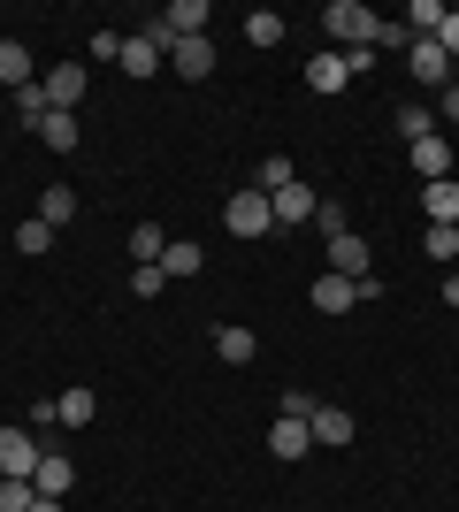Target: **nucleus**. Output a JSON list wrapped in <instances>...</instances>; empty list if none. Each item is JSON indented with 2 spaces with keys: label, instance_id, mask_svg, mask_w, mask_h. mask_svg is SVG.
I'll use <instances>...</instances> for the list:
<instances>
[{
  "label": "nucleus",
  "instance_id": "nucleus-1",
  "mask_svg": "<svg viewBox=\"0 0 459 512\" xmlns=\"http://www.w3.org/2000/svg\"><path fill=\"white\" fill-rule=\"evenodd\" d=\"M322 31H329V54H352V46H375L383 16H375L368 0H329V8H322Z\"/></svg>",
  "mask_w": 459,
  "mask_h": 512
},
{
  "label": "nucleus",
  "instance_id": "nucleus-2",
  "mask_svg": "<svg viewBox=\"0 0 459 512\" xmlns=\"http://www.w3.org/2000/svg\"><path fill=\"white\" fill-rule=\"evenodd\" d=\"M39 92H46V107H54V115H77V100L92 92V69H85V62H54V69L39 77Z\"/></svg>",
  "mask_w": 459,
  "mask_h": 512
},
{
  "label": "nucleus",
  "instance_id": "nucleus-3",
  "mask_svg": "<svg viewBox=\"0 0 459 512\" xmlns=\"http://www.w3.org/2000/svg\"><path fill=\"white\" fill-rule=\"evenodd\" d=\"M39 459H46V444H39V436H31L23 421H8V428H0V474L31 482V474H39Z\"/></svg>",
  "mask_w": 459,
  "mask_h": 512
},
{
  "label": "nucleus",
  "instance_id": "nucleus-4",
  "mask_svg": "<svg viewBox=\"0 0 459 512\" xmlns=\"http://www.w3.org/2000/svg\"><path fill=\"white\" fill-rule=\"evenodd\" d=\"M222 222H230V237H268L276 230V214H268V192H230V207H222Z\"/></svg>",
  "mask_w": 459,
  "mask_h": 512
},
{
  "label": "nucleus",
  "instance_id": "nucleus-5",
  "mask_svg": "<svg viewBox=\"0 0 459 512\" xmlns=\"http://www.w3.org/2000/svg\"><path fill=\"white\" fill-rule=\"evenodd\" d=\"M314 207H322V192H314V184H284V192H268V214H276L284 230L314 222Z\"/></svg>",
  "mask_w": 459,
  "mask_h": 512
},
{
  "label": "nucleus",
  "instance_id": "nucleus-6",
  "mask_svg": "<svg viewBox=\"0 0 459 512\" xmlns=\"http://www.w3.org/2000/svg\"><path fill=\"white\" fill-rule=\"evenodd\" d=\"M406 69H414V77H421V85H452V54H444V46L437 39H414V46H406Z\"/></svg>",
  "mask_w": 459,
  "mask_h": 512
},
{
  "label": "nucleus",
  "instance_id": "nucleus-7",
  "mask_svg": "<svg viewBox=\"0 0 459 512\" xmlns=\"http://www.w3.org/2000/svg\"><path fill=\"white\" fill-rule=\"evenodd\" d=\"M215 69V39H176L169 46V77H184V85H199Z\"/></svg>",
  "mask_w": 459,
  "mask_h": 512
},
{
  "label": "nucleus",
  "instance_id": "nucleus-8",
  "mask_svg": "<svg viewBox=\"0 0 459 512\" xmlns=\"http://www.w3.org/2000/svg\"><path fill=\"white\" fill-rule=\"evenodd\" d=\"M215 360L222 367H253V360H261V337L238 329V321H222V329H215Z\"/></svg>",
  "mask_w": 459,
  "mask_h": 512
},
{
  "label": "nucleus",
  "instance_id": "nucleus-9",
  "mask_svg": "<svg viewBox=\"0 0 459 512\" xmlns=\"http://www.w3.org/2000/svg\"><path fill=\"white\" fill-rule=\"evenodd\" d=\"M31 490H39V497H69V490H77V459H69V451H46L39 474H31Z\"/></svg>",
  "mask_w": 459,
  "mask_h": 512
},
{
  "label": "nucleus",
  "instance_id": "nucleus-10",
  "mask_svg": "<svg viewBox=\"0 0 459 512\" xmlns=\"http://www.w3.org/2000/svg\"><path fill=\"white\" fill-rule=\"evenodd\" d=\"M329 276H368V237H360V230L329 237Z\"/></svg>",
  "mask_w": 459,
  "mask_h": 512
},
{
  "label": "nucleus",
  "instance_id": "nucleus-11",
  "mask_svg": "<svg viewBox=\"0 0 459 512\" xmlns=\"http://www.w3.org/2000/svg\"><path fill=\"white\" fill-rule=\"evenodd\" d=\"M352 85V69H345V54H329V46H322V54H314V62H306V92H322V100H329V92H345Z\"/></svg>",
  "mask_w": 459,
  "mask_h": 512
},
{
  "label": "nucleus",
  "instance_id": "nucleus-12",
  "mask_svg": "<svg viewBox=\"0 0 459 512\" xmlns=\"http://www.w3.org/2000/svg\"><path fill=\"white\" fill-rule=\"evenodd\" d=\"M268 451H276V459H306V451H314V428L291 421V413H276V428H268Z\"/></svg>",
  "mask_w": 459,
  "mask_h": 512
},
{
  "label": "nucleus",
  "instance_id": "nucleus-13",
  "mask_svg": "<svg viewBox=\"0 0 459 512\" xmlns=\"http://www.w3.org/2000/svg\"><path fill=\"white\" fill-rule=\"evenodd\" d=\"M306 428H314V444H322V451L352 444V413L345 406H314V413H306Z\"/></svg>",
  "mask_w": 459,
  "mask_h": 512
},
{
  "label": "nucleus",
  "instance_id": "nucleus-14",
  "mask_svg": "<svg viewBox=\"0 0 459 512\" xmlns=\"http://www.w3.org/2000/svg\"><path fill=\"white\" fill-rule=\"evenodd\" d=\"M421 214L437 222V230H459V184L444 176V184H421Z\"/></svg>",
  "mask_w": 459,
  "mask_h": 512
},
{
  "label": "nucleus",
  "instance_id": "nucleus-15",
  "mask_svg": "<svg viewBox=\"0 0 459 512\" xmlns=\"http://www.w3.org/2000/svg\"><path fill=\"white\" fill-rule=\"evenodd\" d=\"M161 62H169V54L138 31V39H123V62H115V69H123V77H161Z\"/></svg>",
  "mask_w": 459,
  "mask_h": 512
},
{
  "label": "nucleus",
  "instance_id": "nucleus-16",
  "mask_svg": "<svg viewBox=\"0 0 459 512\" xmlns=\"http://www.w3.org/2000/svg\"><path fill=\"white\" fill-rule=\"evenodd\" d=\"M414 176H421V184H444V176H452V146H444V130L414 146Z\"/></svg>",
  "mask_w": 459,
  "mask_h": 512
},
{
  "label": "nucleus",
  "instance_id": "nucleus-17",
  "mask_svg": "<svg viewBox=\"0 0 459 512\" xmlns=\"http://www.w3.org/2000/svg\"><path fill=\"white\" fill-rule=\"evenodd\" d=\"M306 299H314V314H352V276H314V291H306Z\"/></svg>",
  "mask_w": 459,
  "mask_h": 512
},
{
  "label": "nucleus",
  "instance_id": "nucleus-18",
  "mask_svg": "<svg viewBox=\"0 0 459 512\" xmlns=\"http://www.w3.org/2000/svg\"><path fill=\"white\" fill-rule=\"evenodd\" d=\"M0 85H39V77H31V46H23V39H0Z\"/></svg>",
  "mask_w": 459,
  "mask_h": 512
},
{
  "label": "nucleus",
  "instance_id": "nucleus-19",
  "mask_svg": "<svg viewBox=\"0 0 459 512\" xmlns=\"http://www.w3.org/2000/svg\"><path fill=\"white\" fill-rule=\"evenodd\" d=\"M123 245H131V260H138V268H153V260L169 253V237H161V222H131V237H123Z\"/></svg>",
  "mask_w": 459,
  "mask_h": 512
},
{
  "label": "nucleus",
  "instance_id": "nucleus-20",
  "mask_svg": "<svg viewBox=\"0 0 459 512\" xmlns=\"http://www.w3.org/2000/svg\"><path fill=\"white\" fill-rule=\"evenodd\" d=\"M92 413H100V398H92L85 383H77V390H62V398H54V421H62V428H85Z\"/></svg>",
  "mask_w": 459,
  "mask_h": 512
},
{
  "label": "nucleus",
  "instance_id": "nucleus-21",
  "mask_svg": "<svg viewBox=\"0 0 459 512\" xmlns=\"http://www.w3.org/2000/svg\"><path fill=\"white\" fill-rule=\"evenodd\" d=\"M398 130H406V146L437 138V107H429V100H406V107H398Z\"/></svg>",
  "mask_w": 459,
  "mask_h": 512
},
{
  "label": "nucleus",
  "instance_id": "nucleus-22",
  "mask_svg": "<svg viewBox=\"0 0 459 512\" xmlns=\"http://www.w3.org/2000/svg\"><path fill=\"white\" fill-rule=\"evenodd\" d=\"M69 214H77V192H69V184H46V192H39V222H46V230H62Z\"/></svg>",
  "mask_w": 459,
  "mask_h": 512
},
{
  "label": "nucleus",
  "instance_id": "nucleus-23",
  "mask_svg": "<svg viewBox=\"0 0 459 512\" xmlns=\"http://www.w3.org/2000/svg\"><path fill=\"white\" fill-rule=\"evenodd\" d=\"M161 268H169V276H199V268H207V253H199L192 237H169V253H161Z\"/></svg>",
  "mask_w": 459,
  "mask_h": 512
},
{
  "label": "nucleus",
  "instance_id": "nucleus-24",
  "mask_svg": "<svg viewBox=\"0 0 459 512\" xmlns=\"http://www.w3.org/2000/svg\"><path fill=\"white\" fill-rule=\"evenodd\" d=\"M39 138H46V153H77V115H54V107H46Z\"/></svg>",
  "mask_w": 459,
  "mask_h": 512
},
{
  "label": "nucleus",
  "instance_id": "nucleus-25",
  "mask_svg": "<svg viewBox=\"0 0 459 512\" xmlns=\"http://www.w3.org/2000/svg\"><path fill=\"white\" fill-rule=\"evenodd\" d=\"M245 39L253 46H284V16H276V8H253V16H245Z\"/></svg>",
  "mask_w": 459,
  "mask_h": 512
},
{
  "label": "nucleus",
  "instance_id": "nucleus-26",
  "mask_svg": "<svg viewBox=\"0 0 459 512\" xmlns=\"http://www.w3.org/2000/svg\"><path fill=\"white\" fill-rule=\"evenodd\" d=\"M437 23H444V0H414V8H406V31H414V39H437Z\"/></svg>",
  "mask_w": 459,
  "mask_h": 512
},
{
  "label": "nucleus",
  "instance_id": "nucleus-27",
  "mask_svg": "<svg viewBox=\"0 0 459 512\" xmlns=\"http://www.w3.org/2000/svg\"><path fill=\"white\" fill-rule=\"evenodd\" d=\"M284 184H299V176H291V161H284V153H268V161H261V176H253V192H284Z\"/></svg>",
  "mask_w": 459,
  "mask_h": 512
},
{
  "label": "nucleus",
  "instance_id": "nucleus-28",
  "mask_svg": "<svg viewBox=\"0 0 459 512\" xmlns=\"http://www.w3.org/2000/svg\"><path fill=\"white\" fill-rule=\"evenodd\" d=\"M31 505H39V490L16 482V474H0V512H31Z\"/></svg>",
  "mask_w": 459,
  "mask_h": 512
},
{
  "label": "nucleus",
  "instance_id": "nucleus-29",
  "mask_svg": "<svg viewBox=\"0 0 459 512\" xmlns=\"http://www.w3.org/2000/svg\"><path fill=\"white\" fill-rule=\"evenodd\" d=\"M46 245H54V230H46L39 214H31V222H16V253H31V260H39Z\"/></svg>",
  "mask_w": 459,
  "mask_h": 512
},
{
  "label": "nucleus",
  "instance_id": "nucleus-30",
  "mask_svg": "<svg viewBox=\"0 0 459 512\" xmlns=\"http://www.w3.org/2000/svg\"><path fill=\"white\" fill-rule=\"evenodd\" d=\"M161 283H169L161 260H153V268H131V291H138V299H161Z\"/></svg>",
  "mask_w": 459,
  "mask_h": 512
},
{
  "label": "nucleus",
  "instance_id": "nucleus-31",
  "mask_svg": "<svg viewBox=\"0 0 459 512\" xmlns=\"http://www.w3.org/2000/svg\"><path fill=\"white\" fill-rule=\"evenodd\" d=\"M16 115L39 130V123H46V92H39V85H23V92H16Z\"/></svg>",
  "mask_w": 459,
  "mask_h": 512
},
{
  "label": "nucleus",
  "instance_id": "nucleus-32",
  "mask_svg": "<svg viewBox=\"0 0 459 512\" xmlns=\"http://www.w3.org/2000/svg\"><path fill=\"white\" fill-rule=\"evenodd\" d=\"M429 260H459V230H437V222H429Z\"/></svg>",
  "mask_w": 459,
  "mask_h": 512
},
{
  "label": "nucleus",
  "instance_id": "nucleus-33",
  "mask_svg": "<svg viewBox=\"0 0 459 512\" xmlns=\"http://www.w3.org/2000/svg\"><path fill=\"white\" fill-rule=\"evenodd\" d=\"M314 230L337 237V230H345V207H337V199H322V207H314Z\"/></svg>",
  "mask_w": 459,
  "mask_h": 512
},
{
  "label": "nucleus",
  "instance_id": "nucleus-34",
  "mask_svg": "<svg viewBox=\"0 0 459 512\" xmlns=\"http://www.w3.org/2000/svg\"><path fill=\"white\" fill-rule=\"evenodd\" d=\"M437 46H444V54L459 62V8H444V23H437Z\"/></svg>",
  "mask_w": 459,
  "mask_h": 512
},
{
  "label": "nucleus",
  "instance_id": "nucleus-35",
  "mask_svg": "<svg viewBox=\"0 0 459 512\" xmlns=\"http://www.w3.org/2000/svg\"><path fill=\"white\" fill-rule=\"evenodd\" d=\"M352 299L375 306V299H383V276H375V268H368V276H352Z\"/></svg>",
  "mask_w": 459,
  "mask_h": 512
},
{
  "label": "nucleus",
  "instance_id": "nucleus-36",
  "mask_svg": "<svg viewBox=\"0 0 459 512\" xmlns=\"http://www.w3.org/2000/svg\"><path fill=\"white\" fill-rule=\"evenodd\" d=\"M314 406H322L314 390H284V413H291V421H306V413H314Z\"/></svg>",
  "mask_w": 459,
  "mask_h": 512
},
{
  "label": "nucleus",
  "instance_id": "nucleus-37",
  "mask_svg": "<svg viewBox=\"0 0 459 512\" xmlns=\"http://www.w3.org/2000/svg\"><path fill=\"white\" fill-rule=\"evenodd\" d=\"M429 107H437V123H459V85H444V92H437Z\"/></svg>",
  "mask_w": 459,
  "mask_h": 512
},
{
  "label": "nucleus",
  "instance_id": "nucleus-38",
  "mask_svg": "<svg viewBox=\"0 0 459 512\" xmlns=\"http://www.w3.org/2000/svg\"><path fill=\"white\" fill-rule=\"evenodd\" d=\"M444 306H459V276H444Z\"/></svg>",
  "mask_w": 459,
  "mask_h": 512
},
{
  "label": "nucleus",
  "instance_id": "nucleus-39",
  "mask_svg": "<svg viewBox=\"0 0 459 512\" xmlns=\"http://www.w3.org/2000/svg\"><path fill=\"white\" fill-rule=\"evenodd\" d=\"M31 512H62V497H39V505H31Z\"/></svg>",
  "mask_w": 459,
  "mask_h": 512
}]
</instances>
